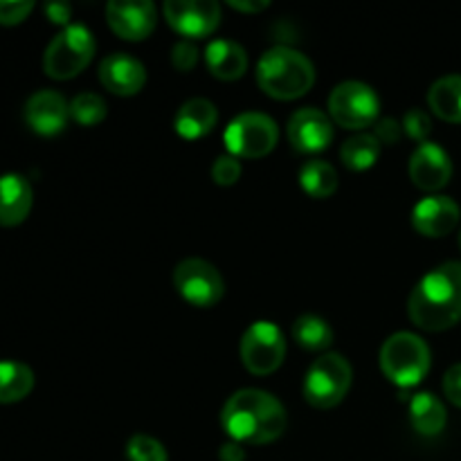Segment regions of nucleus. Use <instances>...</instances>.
Segmentation results:
<instances>
[{"mask_svg": "<svg viewBox=\"0 0 461 461\" xmlns=\"http://www.w3.org/2000/svg\"><path fill=\"white\" fill-rule=\"evenodd\" d=\"M444 394L453 405L461 408V363L453 365L444 376Z\"/></svg>", "mask_w": 461, "mask_h": 461, "instance_id": "72a5a7b5", "label": "nucleus"}, {"mask_svg": "<svg viewBox=\"0 0 461 461\" xmlns=\"http://www.w3.org/2000/svg\"><path fill=\"white\" fill-rule=\"evenodd\" d=\"M374 138L381 142V147H392V144H399L403 138V124H399L392 117H381V120L374 124Z\"/></svg>", "mask_w": 461, "mask_h": 461, "instance_id": "473e14b6", "label": "nucleus"}, {"mask_svg": "<svg viewBox=\"0 0 461 461\" xmlns=\"http://www.w3.org/2000/svg\"><path fill=\"white\" fill-rule=\"evenodd\" d=\"M99 84L117 97H133L147 84V68L126 52H113L99 63Z\"/></svg>", "mask_w": 461, "mask_h": 461, "instance_id": "f3484780", "label": "nucleus"}, {"mask_svg": "<svg viewBox=\"0 0 461 461\" xmlns=\"http://www.w3.org/2000/svg\"><path fill=\"white\" fill-rule=\"evenodd\" d=\"M126 457H129V461H167L169 459L167 457L165 446H162L158 439H153V437L142 435V432H138V435H133L129 441H126Z\"/></svg>", "mask_w": 461, "mask_h": 461, "instance_id": "cd10ccee", "label": "nucleus"}, {"mask_svg": "<svg viewBox=\"0 0 461 461\" xmlns=\"http://www.w3.org/2000/svg\"><path fill=\"white\" fill-rule=\"evenodd\" d=\"M354 383V369L340 354H322L306 372L302 392L311 408L331 410L345 401Z\"/></svg>", "mask_w": 461, "mask_h": 461, "instance_id": "423d86ee", "label": "nucleus"}, {"mask_svg": "<svg viewBox=\"0 0 461 461\" xmlns=\"http://www.w3.org/2000/svg\"><path fill=\"white\" fill-rule=\"evenodd\" d=\"M459 248H461V232H459Z\"/></svg>", "mask_w": 461, "mask_h": 461, "instance_id": "4c0bfd02", "label": "nucleus"}, {"mask_svg": "<svg viewBox=\"0 0 461 461\" xmlns=\"http://www.w3.org/2000/svg\"><path fill=\"white\" fill-rule=\"evenodd\" d=\"M198 63V48L192 41H178L171 48V66L180 72H192Z\"/></svg>", "mask_w": 461, "mask_h": 461, "instance_id": "2f4dec72", "label": "nucleus"}, {"mask_svg": "<svg viewBox=\"0 0 461 461\" xmlns=\"http://www.w3.org/2000/svg\"><path fill=\"white\" fill-rule=\"evenodd\" d=\"M95 50H97V43H95V36L88 27L79 25V23L63 27L45 48V75L57 81L75 79L93 61Z\"/></svg>", "mask_w": 461, "mask_h": 461, "instance_id": "39448f33", "label": "nucleus"}, {"mask_svg": "<svg viewBox=\"0 0 461 461\" xmlns=\"http://www.w3.org/2000/svg\"><path fill=\"white\" fill-rule=\"evenodd\" d=\"M410 180L421 192H439L453 178V160L437 142H423L410 156Z\"/></svg>", "mask_w": 461, "mask_h": 461, "instance_id": "4468645a", "label": "nucleus"}, {"mask_svg": "<svg viewBox=\"0 0 461 461\" xmlns=\"http://www.w3.org/2000/svg\"><path fill=\"white\" fill-rule=\"evenodd\" d=\"M293 340L302 347L304 351H313V354H320V351H327L329 347L333 345L336 336H333L331 324L327 322L320 315H300V318L293 322Z\"/></svg>", "mask_w": 461, "mask_h": 461, "instance_id": "b1692460", "label": "nucleus"}, {"mask_svg": "<svg viewBox=\"0 0 461 461\" xmlns=\"http://www.w3.org/2000/svg\"><path fill=\"white\" fill-rule=\"evenodd\" d=\"M381 99L363 81H342L329 95V115L333 124L347 131H363L378 122Z\"/></svg>", "mask_w": 461, "mask_h": 461, "instance_id": "6e6552de", "label": "nucleus"}, {"mask_svg": "<svg viewBox=\"0 0 461 461\" xmlns=\"http://www.w3.org/2000/svg\"><path fill=\"white\" fill-rule=\"evenodd\" d=\"M461 219V210L457 203L450 196H426L414 205L412 216V228L417 230L421 237L428 239H441L448 237L455 228H457Z\"/></svg>", "mask_w": 461, "mask_h": 461, "instance_id": "dca6fc26", "label": "nucleus"}, {"mask_svg": "<svg viewBox=\"0 0 461 461\" xmlns=\"http://www.w3.org/2000/svg\"><path fill=\"white\" fill-rule=\"evenodd\" d=\"M23 115H25L27 126L36 135L52 138L66 129L68 120H70V104L57 90L43 88L27 99Z\"/></svg>", "mask_w": 461, "mask_h": 461, "instance_id": "2eb2a0df", "label": "nucleus"}, {"mask_svg": "<svg viewBox=\"0 0 461 461\" xmlns=\"http://www.w3.org/2000/svg\"><path fill=\"white\" fill-rule=\"evenodd\" d=\"M414 327L439 333L461 322V261H446L419 279L408 300Z\"/></svg>", "mask_w": 461, "mask_h": 461, "instance_id": "f03ea898", "label": "nucleus"}, {"mask_svg": "<svg viewBox=\"0 0 461 461\" xmlns=\"http://www.w3.org/2000/svg\"><path fill=\"white\" fill-rule=\"evenodd\" d=\"M205 63L212 77L221 81H237L248 70V54L237 41L216 39L207 45Z\"/></svg>", "mask_w": 461, "mask_h": 461, "instance_id": "aec40b11", "label": "nucleus"}, {"mask_svg": "<svg viewBox=\"0 0 461 461\" xmlns=\"http://www.w3.org/2000/svg\"><path fill=\"white\" fill-rule=\"evenodd\" d=\"M216 122H219V111L214 104L205 97H194L178 108L174 129L183 140H201L214 131Z\"/></svg>", "mask_w": 461, "mask_h": 461, "instance_id": "6ab92c4d", "label": "nucleus"}, {"mask_svg": "<svg viewBox=\"0 0 461 461\" xmlns=\"http://www.w3.org/2000/svg\"><path fill=\"white\" fill-rule=\"evenodd\" d=\"M239 354L252 376H268L277 372L286 358V338L277 324L259 320L243 331Z\"/></svg>", "mask_w": 461, "mask_h": 461, "instance_id": "1a4fd4ad", "label": "nucleus"}, {"mask_svg": "<svg viewBox=\"0 0 461 461\" xmlns=\"http://www.w3.org/2000/svg\"><path fill=\"white\" fill-rule=\"evenodd\" d=\"M174 288L187 304L210 309L223 300L225 282L210 261L189 257L174 268Z\"/></svg>", "mask_w": 461, "mask_h": 461, "instance_id": "9d476101", "label": "nucleus"}, {"mask_svg": "<svg viewBox=\"0 0 461 461\" xmlns=\"http://www.w3.org/2000/svg\"><path fill=\"white\" fill-rule=\"evenodd\" d=\"M255 77L257 86L268 97L277 102H293V99L304 97L313 88L315 68L306 54L288 45H275L259 57Z\"/></svg>", "mask_w": 461, "mask_h": 461, "instance_id": "7ed1b4c3", "label": "nucleus"}, {"mask_svg": "<svg viewBox=\"0 0 461 461\" xmlns=\"http://www.w3.org/2000/svg\"><path fill=\"white\" fill-rule=\"evenodd\" d=\"M162 14L171 30L187 39H205L221 25V5L214 0H169Z\"/></svg>", "mask_w": 461, "mask_h": 461, "instance_id": "9b49d317", "label": "nucleus"}, {"mask_svg": "<svg viewBox=\"0 0 461 461\" xmlns=\"http://www.w3.org/2000/svg\"><path fill=\"white\" fill-rule=\"evenodd\" d=\"M410 423L421 437H437L448 423V412L439 396L421 392L410 399Z\"/></svg>", "mask_w": 461, "mask_h": 461, "instance_id": "412c9836", "label": "nucleus"}, {"mask_svg": "<svg viewBox=\"0 0 461 461\" xmlns=\"http://www.w3.org/2000/svg\"><path fill=\"white\" fill-rule=\"evenodd\" d=\"M381 158V142L372 133H358L345 140L340 147V160L349 171H367Z\"/></svg>", "mask_w": 461, "mask_h": 461, "instance_id": "a878e982", "label": "nucleus"}, {"mask_svg": "<svg viewBox=\"0 0 461 461\" xmlns=\"http://www.w3.org/2000/svg\"><path fill=\"white\" fill-rule=\"evenodd\" d=\"M228 5L232 9H237V12H243V14H259V12H264V9L270 7L268 0H228Z\"/></svg>", "mask_w": 461, "mask_h": 461, "instance_id": "c9c22d12", "label": "nucleus"}, {"mask_svg": "<svg viewBox=\"0 0 461 461\" xmlns=\"http://www.w3.org/2000/svg\"><path fill=\"white\" fill-rule=\"evenodd\" d=\"M32 12H34L32 0H0V25H21L23 21H27Z\"/></svg>", "mask_w": 461, "mask_h": 461, "instance_id": "7c9ffc66", "label": "nucleus"}, {"mask_svg": "<svg viewBox=\"0 0 461 461\" xmlns=\"http://www.w3.org/2000/svg\"><path fill=\"white\" fill-rule=\"evenodd\" d=\"M378 360H381L383 374L392 385L401 387V390H412L430 372L432 354L421 336L399 331L383 342Z\"/></svg>", "mask_w": 461, "mask_h": 461, "instance_id": "20e7f679", "label": "nucleus"}, {"mask_svg": "<svg viewBox=\"0 0 461 461\" xmlns=\"http://www.w3.org/2000/svg\"><path fill=\"white\" fill-rule=\"evenodd\" d=\"M288 142L300 153H320L331 147L333 122L327 113L315 106L300 108L291 115L286 126Z\"/></svg>", "mask_w": 461, "mask_h": 461, "instance_id": "ddd939ff", "label": "nucleus"}, {"mask_svg": "<svg viewBox=\"0 0 461 461\" xmlns=\"http://www.w3.org/2000/svg\"><path fill=\"white\" fill-rule=\"evenodd\" d=\"M106 23L120 39L144 41L156 30L158 9L151 0H111Z\"/></svg>", "mask_w": 461, "mask_h": 461, "instance_id": "f8f14e48", "label": "nucleus"}, {"mask_svg": "<svg viewBox=\"0 0 461 461\" xmlns=\"http://www.w3.org/2000/svg\"><path fill=\"white\" fill-rule=\"evenodd\" d=\"M106 99L97 93H79L70 102V117L79 126H97L106 120Z\"/></svg>", "mask_w": 461, "mask_h": 461, "instance_id": "bb28decb", "label": "nucleus"}, {"mask_svg": "<svg viewBox=\"0 0 461 461\" xmlns=\"http://www.w3.org/2000/svg\"><path fill=\"white\" fill-rule=\"evenodd\" d=\"M221 426L230 441L241 446H266L286 432L288 414L277 396L257 387H246L225 401Z\"/></svg>", "mask_w": 461, "mask_h": 461, "instance_id": "f257e3e1", "label": "nucleus"}, {"mask_svg": "<svg viewBox=\"0 0 461 461\" xmlns=\"http://www.w3.org/2000/svg\"><path fill=\"white\" fill-rule=\"evenodd\" d=\"M34 390V372L18 360H0V405L27 399Z\"/></svg>", "mask_w": 461, "mask_h": 461, "instance_id": "5701e85b", "label": "nucleus"}, {"mask_svg": "<svg viewBox=\"0 0 461 461\" xmlns=\"http://www.w3.org/2000/svg\"><path fill=\"white\" fill-rule=\"evenodd\" d=\"M32 205H34V192L25 176H0V225L3 228L21 225L30 216Z\"/></svg>", "mask_w": 461, "mask_h": 461, "instance_id": "a211bd4d", "label": "nucleus"}, {"mask_svg": "<svg viewBox=\"0 0 461 461\" xmlns=\"http://www.w3.org/2000/svg\"><path fill=\"white\" fill-rule=\"evenodd\" d=\"M243 174V167L239 162V158L230 156V153H223L214 160L212 165V180H214L219 187H232V185L239 183Z\"/></svg>", "mask_w": 461, "mask_h": 461, "instance_id": "c85d7f7f", "label": "nucleus"}, {"mask_svg": "<svg viewBox=\"0 0 461 461\" xmlns=\"http://www.w3.org/2000/svg\"><path fill=\"white\" fill-rule=\"evenodd\" d=\"M428 106L439 120L461 124V75L437 79L428 90Z\"/></svg>", "mask_w": 461, "mask_h": 461, "instance_id": "4be33fe9", "label": "nucleus"}, {"mask_svg": "<svg viewBox=\"0 0 461 461\" xmlns=\"http://www.w3.org/2000/svg\"><path fill=\"white\" fill-rule=\"evenodd\" d=\"M219 461H246V450L237 441H228V444L221 446Z\"/></svg>", "mask_w": 461, "mask_h": 461, "instance_id": "e433bc0d", "label": "nucleus"}, {"mask_svg": "<svg viewBox=\"0 0 461 461\" xmlns=\"http://www.w3.org/2000/svg\"><path fill=\"white\" fill-rule=\"evenodd\" d=\"M300 187L315 201L331 198L338 192V171L324 160H309L300 169Z\"/></svg>", "mask_w": 461, "mask_h": 461, "instance_id": "393cba45", "label": "nucleus"}, {"mask_svg": "<svg viewBox=\"0 0 461 461\" xmlns=\"http://www.w3.org/2000/svg\"><path fill=\"white\" fill-rule=\"evenodd\" d=\"M225 149L239 160H259L275 151L279 142V126L266 113L248 111L234 117L223 133Z\"/></svg>", "mask_w": 461, "mask_h": 461, "instance_id": "0eeeda50", "label": "nucleus"}, {"mask_svg": "<svg viewBox=\"0 0 461 461\" xmlns=\"http://www.w3.org/2000/svg\"><path fill=\"white\" fill-rule=\"evenodd\" d=\"M45 16H48V21L54 23V25H72V7L68 3H48L45 5Z\"/></svg>", "mask_w": 461, "mask_h": 461, "instance_id": "f704fd0d", "label": "nucleus"}, {"mask_svg": "<svg viewBox=\"0 0 461 461\" xmlns=\"http://www.w3.org/2000/svg\"><path fill=\"white\" fill-rule=\"evenodd\" d=\"M403 133L408 138L417 140L419 144L428 142L432 133V120L423 108H412V111L405 113L403 117Z\"/></svg>", "mask_w": 461, "mask_h": 461, "instance_id": "c756f323", "label": "nucleus"}]
</instances>
